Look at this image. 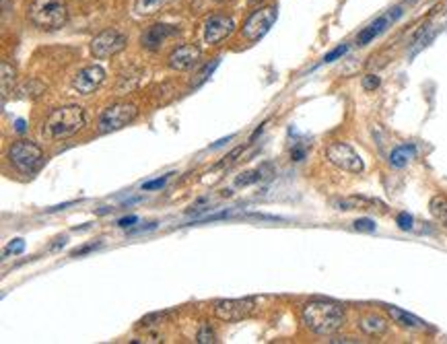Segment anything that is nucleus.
Wrapping results in <instances>:
<instances>
[{
    "label": "nucleus",
    "instance_id": "obj_1",
    "mask_svg": "<svg viewBox=\"0 0 447 344\" xmlns=\"http://www.w3.org/2000/svg\"><path fill=\"white\" fill-rule=\"evenodd\" d=\"M303 324L319 336H330L338 332L344 324V309L332 301H312L303 307Z\"/></svg>",
    "mask_w": 447,
    "mask_h": 344
},
{
    "label": "nucleus",
    "instance_id": "obj_2",
    "mask_svg": "<svg viewBox=\"0 0 447 344\" xmlns=\"http://www.w3.org/2000/svg\"><path fill=\"white\" fill-rule=\"evenodd\" d=\"M85 126V109L80 106H64L54 109L44 122L42 133L48 140H60L77 134Z\"/></svg>",
    "mask_w": 447,
    "mask_h": 344
},
{
    "label": "nucleus",
    "instance_id": "obj_3",
    "mask_svg": "<svg viewBox=\"0 0 447 344\" xmlns=\"http://www.w3.org/2000/svg\"><path fill=\"white\" fill-rule=\"evenodd\" d=\"M27 15L33 25L42 29H60L68 21V8L64 0H33Z\"/></svg>",
    "mask_w": 447,
    "mask_h": 344
},
{
    "label": "nucleus",
    "instance_id": "obj_4",
    "mask_svg": "<svg viewBox=\"0 0 447 344\" xmlns=\"http://www.w3.org/2000/svg\"><path fill=\"white\" fill-rule=\"evenodd\" d=\"M8 159L15 165L17 171L29 176L44 163V151L31 140H17L8 149Z\"/></svg>",
    "mask_w": 447,
    "mask_h": 344
},
{
    "label": "nucleus",
    "instance_id": "obj_5",
    "mask_svg": "<svg viewBox=\"0 0 447 344\" xmlns=\"http://www.w3.org/2000/svg\"><path fill=\"white\" fill-rule=\"evenodd\" d=\"M326 159L332 165H336L342 171L348 173H361L365 169V163L361 159V155L346 142H332L326 149Z\"/></svg>",
    "mask_w": 447,
    "mask_h": 344
},
{
    "label": "nucleus",
    "instance_id": "obj_6",
    "mask_svg": "<svg viewBox=\"0 0 447 344\" xmlns=\"http://www.w3.org/2000/svg\"><path fill=\"white\" fill-rule=\"evenodd\" d=\"M138 116V109L132 104H114L111 107H107L106 111L99 118V130L102 133H114L120 130L124 126H128L130 122H134V118Z\"/></svg>",
    "mask_w": 447,
    "mask_h": 344
},
{
    "label": "nucleus",
    "instance_id": "obj_7",
    "mask_svg": "<svg viewBox=\"0 0 447 344\" xmlns=\"http://www.w3.org/2000/svg\"><path fill=\"white\" fill-rule=\"evenodd\" d=\"M256 309V299H223L216 301L212 312L221 321H239L250 318Z\"/></svg>",
    "mask_w": 447,
    "mask_h": 344
},
{
    "label": "nucleus",
    "instance_id": "obj_8",
    "mask_svg": "<svg viewBox=\"0 0 447 344\" xmlns=\"http://www.w3.org/2000/svg\"><path fill=\"white\" fill-rule=\"evenodd\" d=\"M276 17H278L276 6H266V8H260V11L252 13L250 19L243 25V37L250 39V42L262 39L264 35L270 31V27L274 25Z\"/></svg>",
    "mask_w": 447,
    "mask_h": 344
},
{
    "label": "nucleus",
    "instance_id": "obj_9",
    "mask_svg": "<svg viewBox=\"0 0 447 344\" xmlns=\"http://www.w3.org/2000/svg\"><path fill=\"white\" fill-rule=\"evenodd\" d=\"M126 35L118 29H107L91 42V52L95 58H109L126 48Z\"/></svg>",
    "mask_w": 447,
    "mask_h": 344
},
{
    "label": "nucleus",
    "instance_id": "obj_10",
    "mask_svg": "<svg viewBox=\"0 0 447 344\" xmlns=\"http://www.w3.org/2000/svg\"><path fill=\"white\" fill-rule=\"evenodd\" d=\"M104 79H106V70L102 66H87L75 75L73 89L80 95H91V93H95V89H99Z\"/></svg>",
    "mask_w": 447,
    "mask_h": 344
},
{
    "label": "nucleus",
    "instance_id": "obj_11",
    "mask_svg": "<svg viewBox=\"0 0 447 344\" xmlns=\"http://www.w3.org/2000/svg\"><path fill=\"white\" fill-rule=\"evenodd\" d=\"M200 56H202V50L198 46L185 44V46H180V48H176L173 52L169 54L167 62H169V66L173 70H190V68H194L198 64Z\"/></svg>",
    "mask_w": 447,
    "mask_h": 344
},
{
    "label": "nucleus",
    "instance_id": "obj_12",
    "mask_svg": "<svg viewBox=\"0 0 447 344\" xmlns=\"http://www.w3.org/2000/svg\"><path fill=\"white\" fill-rule=\"evenodd\" d=\"M400 15H402V8L398 6V8H392L390 13L381 15L379 19H375V21H373L371 25L365 27V29H363V31L359 33V37H357V44H359V46H367L369 42H373V39H375L377 35H381V33H384V31H386L388 27L392 25V23H394V21L398 19V17H400Z\"/></svg>",
    "mask_w": 447,
    "mask_h": 344
},
{
    "label": "nucleus",
    "instance_id": "obj_13",
    "mask_svg": "<svg viewBox=\"0 0 447 344\" xmlns=\"http://www.w3.org/2000/svg\"><path fill=\"white\" fill-rule=\"evenodd\" d=\"M233 19L229 17H223V15H216V17H211L204 25V42L207 44H219L223 42L225 37H229L233 33Z\"/></svg>",
    "mask_w": 447,
    "mask_h": 344
},
{
    "label": "nucleus",
    "instance_id": "obj_14",
    "mask_svg": "<svg viewBox=\"0 0 447 344\" xmlns=\"http://www.w3.org/2000/svg\"><path fill=\"white\" fill-rule=\"evenodd\" d=\"M176 33H178V27L165 25V23H155V25H151L142 35H140V44H142L145 48H149V50H157L165 39H169V37L176 35Z\"/></svg>",
    "mask_w": 447,
    "mask_h": 344
},
{
    "label": "nucleus",
    "instance_id": "obj_15",
    "mask_svg": "<svg viewBox=\"0 0 447 344\" xmlns=\"http://www.w3.org/2000/svg\"><path fill=\"white\" fill-rule=\"evenodd\" d=\"M386 312L390 314V318L394 319L398 326H402V328H406V330H424V328H427V324H424L422 319H419L417 316H412V314H408V312H404V309H400V307L388 305Z\"/></svg>",
    "mask_w": 447,
    "mask_h": 344
},
{
    "label": "nucleus",
    "instance_id": "obj_16",
    "mask_svg": "<svg viewBox=\"0 0 447 344\" xmlns=\"http://www.w3.org/2000/svg\"><path fill=\"white\" fill-rule=\"evenodd\" d=\"M417 157V147L415 145H400V147H396L394 151H392V155H390V165L392 167H406L410 161Z\"/></svg>",
    "mask_w": 447,
    "mask_h": 344
},
{
    "label": "nucleus",
    "instance_id": "obj_17",
    "mask_svg": "<svg viewBox=\"0 0 447 344\" xmlns=\"http://www.w3.org/2000/svg\"><path fill=\"white\" fill-rule=\"evenodd\" d=\"M44 91H46V87H44L39 80L31 79L25 80V82H21V85L15 89V97H19V99H33V97H39Z\"/></svg>",
    "mask_w": 447,
    "mask_h": 344
},
{
    "label": "nucleus",
    "instance_id": "obj_18",
    "mask_svg": "<svg viewBox=\"0 0 447 344\" xmlns=\"http://www.w3.org/2000/svg\"><path fill=\"white\" fill-rule=\"evenodd\" d=\"M359 328L369 336H379V334H384L388 330V324L379 316H365L359 321Z\"/></svg>",
    "mask_w": 447,
    "mask_h": 344
},
{
    "label": "nucleus",
    "instance_id": "obj_19",
    "mask_svg": "<svg viewBox=\"0 0 447 344\" xmlns=\"http://www.w3.org/2000/svg\"><path fill=\"white\" fill-rule=\"evenodd\" d=\"M171 0H136L134 2V11L138 15H155L157 11H161L163 6H167Z\"/></svg>",
    "mask_w": 447,
    "mask_h": 344
},
{
    "label": "nucleus",
    "instance_id": "obj_20",
    "mask_svg": "<svg viewBox=\"0 0 447 344\" xmlns=\"http://www.w3.org/2000/svg\"><path fill=\"white\" fill-rule=\"evenodd\" d=\"M270 165H264V167H258V169H254V171H245V173H241L239 178L235 180L237 185H252V184H258V182H262L268 178V173H266V169H268Z\"/></svg>",
    "mask_w": 447,
    "mask_h": 344
},
{
    "label": "nucleus",
    "instance_id": "obj_21",
    "mask_svg": "<svg viewBox=\"0 0 447 344\" xmlns=\"http://www.w3.org/2000/svg\"><path fill=\"white\" fill-rule=\"evenodd\" d=\"M429 211H431V214H433V216L447 229V198H443V196H435V198L431 200V204H429Z\"/></svg>",
    "mask_w": 447,
    "mask_h": 344
},
{
    "label": "nucleus",
    "instance_id": "obj_22",
    "mask_svg": "<svg viewBox=\"0 0 447 344\" xmlns=\"http://www.w3.org/2000/svg\"><path fill=\"white\" fill-rule=\"evenodd\" d=\"M15 68L8 64V62H2V97L8 95V91L13 89V82H15Z\"/></svg>",
    "mask_w": 447,
    "mask_h": 344
},
{
    "label": "nucleus",
    "instance_id": "obj_23",
    "mask_svg": "<svg viewBox=\"0 0 447 344\" xmlns=\"http://www.w3.org/2000/svg\"><path fill=\"white\" fill-rule=\"evenodd\" d=\"M196 340H198L200 344L216 343V338H214V332H212V328L209 326V324H202V328H200V332H198Z\"/></svg>",
    "mask_w": 447,
    "mask_h": 344
},
{
    "label": "nucleus",
    "instance_id": "obj_24",
    "mask_svg": "<svg viewBox=\"0 0 447 344\" xmlns=\"http://www.w3.org/2000/svg\"><path fill=\"white\" fill-rule=\"evenodd\" d=\"M23 250H25V241H23L21 238H17V239H13V241L6 245L4 256H11V254H13V256H17V254H21Z\"/></svg>",
    "mask_w": 447,
    "mask_h": 344
},
{
    "label": "nucleus",
    "instance_id": "obj_25",
    "mask_svg": "<svg viewBox=\"0 0 447 344\" xmlns=\"http://www.w3.org/2000/svg\"><path fill=\"white\" fill-rule=\"evenodd\" d=\"M396 223H398V227H400L402 231H410V229H412L415 219H412L408 212H400V214H398V219H396Z\"/></svg>",
    "mask_w": 447,
    "mask_h": 344
},
{
    "label": "nucleus",
    "instance_id": "obj_26",
    "mask_svg": "<svg viewBox=\"0 0 447 344\" xmlns=\"http://www.w3.org/2000/svg\"><path fill=\"white\" fill-rule=\"evenodd\" d=\"M353 227H355L357 231L373 233V231H375V221H371V219H357V221L353 223Z\"/></svg>",
    "mask_w": 447,
    "mask_h": 344
},
{
    "label": "nucleus",
    "instance_id": "obj_27",
    "mask_svg": "<svg viewBox=\"0 0 447 344\" xmlns=\"http://www.w3.org/2000/svg\"><path fill=\"white\" fill-rule=\"evenodd\" d=\"M346 52H348V46H346V44H344V46H338V48H334L332 52H328L324 56V62H334V60H338V58L344 56Z\"/></svg>",
    "mask_w": 447,
    "mask_h": 344
},
{
    "label": "nucleus",
    "instance_id": "obj_28",
    "mask_svg": "<svg viewBox=\"0 0 447 344\" xmlns=\"http://www.w3.org/2000/svg\"><path fill=\"white\" fill-rule=\"evenodd\" d=\"M241 153H243V147H237V149H233V151H231V153L225 157V161H221L216 167H229V165H233V163L237 161V157H239Z\"/></svg>",
    "mask_w": 447,
    "mask_h": 344
},
{
    "label": "nucleus",
    "instance_id": "obj_29",
    "mask_svg": "<svg viewBox=\"0 0 447 344\" xmlns=\"http://www.w3.org/2000/svg\"><path fill=\"white\" fill-rule=\"evenodd\" d=\"M379 85H381V79H379L377 75H367V77H363V89H367V91H375Z\"/></svg>",
    "mask_w": 447,
    "mask_h": 344
},
{
    "label": "nucleus",
    "instance_id": "obj_30",
    "mask_svg": "<svg viewBox=\"0 0 447 344\" xmlns=\"http://www.w3.org/2000/svg\"><path fill=\"white\" fill-rule=\"evenodd\" d=\"M167 180H169V176H163V178H159V180H153V182H147V184H142V190H145V192H151V190H159V188H163V185L167 184Z\"/></svg>",
    "mask_w": 447,
    "mask_h": 344
},
{
    "label": "nucleus",
    "instance_id": "obj_31",
    "mask_svg": "<svg viewBox=\"0 0 447 344\" xmlns=\"http://www.w3.org/2000/svg\"><path fill=\"white\" fill-rule=\"evenodd\" d=\"M165 318V314H153V316H147V318L140 319V328H151V326H155L153 321H161V319Z\"/></svg>",
    "mask_w": 447,
    "mask_h": 344
},
{
    "label": "nucleus",
    "instance_id": "obj_32",
    "mask_svg": "<svg viewBox=\"0 0 447 344\" xmlns=\"http://www.w3.org/2000/svg\"><path fill=\"white\" fill-rule=\"evenodd\" d=\"M136 223H138V216H136V214H130V216L120 219V221H118V227H122V229H132Z\"/></svg>",
    "mask_w": 447,
    "mask_h": 344
},
{
    "label": "nucleus",
    "instance_id": "obj_33",
    "mask_svg": "<svg viewBox=\"0 0 447 344\" xmlns=\"http://www.w3.org/2000/svg\"><path fill=\"white\" fill-rule=\"evenodd\" d=\"M102 245V241H95V243H91V245H85V247H79V250H75L71 256L73 258H77V256H82V254H89L91 250H95V247H99Z\"/></svg>",
    "mask_w": 447,
    "mask_h": 344
},
{
    "label": "nucleus",
    "instance_id": "obj_34",
    "mask_svg": "<svg viewBox=\"0 0 447 344\" xmlns=\"http://www.w3.org/2000/svg\"><path fill=\"white\" fill-rule=\"evenodd\" d=\"M303 157H305V149L303 147H295L290 151V159L293 161H303Z\"/></svg>",
    "mask_w": 447,
    "mask_h": 344
},
{
    "label": "nucleus",
    "instance_id": "obj_35",
    "mask_svg": "<svg viewBox=\"0 0 447 344\" xmlns=\"http://www.w3.org/2000/svg\"><path fill=\"white\" fill-rule=\"evenodd\" d=\"M15 130H17L19 134H25V130H27L25 120H21V118H19V120H15Z\"/></svg>",
    "mask_w": 447,
    "mask_h": 344
},
{
    "label": "nucleus",
    "instance_id": "obj_36",
    "mask_svg": "<svg viewBox=\"0 0 447 344\" xmlns=\"http://www.w3.org/2000/svg\"><path fill=\"white\" fill-rule=\"evenodd\" d=\"M73 204H77V200H73V202H64V204H58V207H52V209H48V212L64 211V209H68V207H73Z\"/></svg>",
    "mask_w": 447,
    "mask_h": 344
},
{
    "label": "nucleus",
    "instance_id": "obj_37",
    "mask_svg": "<svg viewBox=\"0 0 447 344\" xmlns=\"http://www.w3.org/2000/svg\"><path fill=\"white\" fill-rule=\"evenodd\" d=\"M332 344H353V343H359V340H355V338H334V340H330Z\"/></svg>",
    "mask_w": 447,
    "mask_h": 344
},
{
    "label": "nucleus",
    "instance_id": "obj_38",
    "mask_svg": "<svg viewBox=\"0 0 447 344\" xmlns=\"http://www.w3.org/2000/svg\"><path fill=\"white\" fill-rule=\"evenodd\" d=\"M64 243H66V238H58V239H56V243L52 245V250H58V247H62Z\"/></svg>",
    "mask_w": 447,
    "mask_h": 344
},
{
    "label": "nucleus",
    "instance_id": "obj_39",
    "mask_svg": "<svg viewBox=\"0 0 447 344\" xmlns=\"http://www.w3.org/2000/svg\"><path fill=\"white\" fill-rule=\"evenodd\" d=\"M252 4H258V2H262V0H250Z\"/></svg>",
    "mask_w": 447,
    "mask_h": 344
},
{
    "label": "nucleus",
    "instance_id": "obj_40",
    "mask_svg": "<svg viewBox=\"0 0 447 344\" xmlns=\"http://www.w3.org/2000/svg\"><path fill=\"white\" fill-rule=\"evenodd\" d=\"M221 2H223V0H221Z\"/></svg>",
    "mask_w": 447,
    "mask_h": 344
}]
</instances>
